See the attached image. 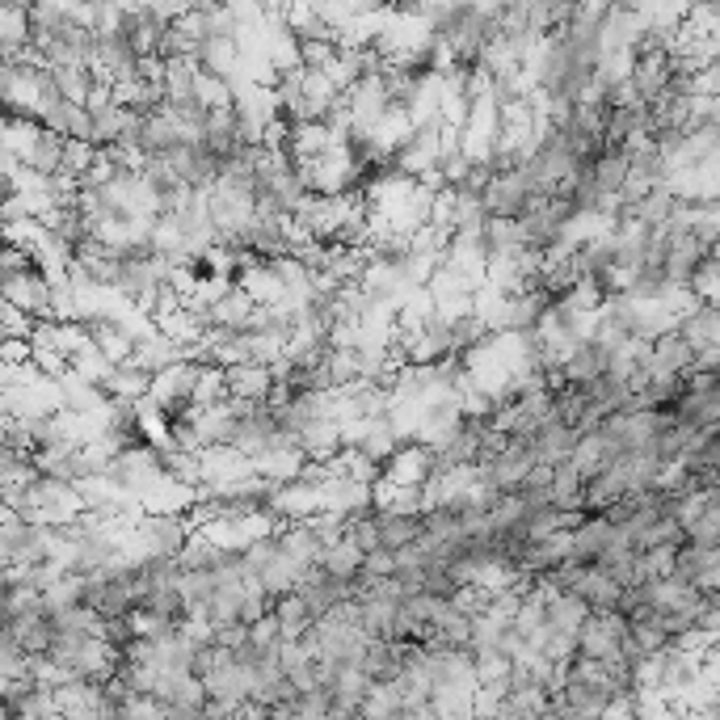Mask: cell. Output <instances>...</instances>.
I'll use <instances>...</instances> for the list:
<instances>
[{
    "mask_svg": "<svg viewBox=\"0 0 720 720\" xmlns=\"http://www.w3.org/2000/svg\"><path fill=\"white\" fill-rule=\"evenodd\" d=\"M577 653L599 662H624L628 657V615L624 611H590V620L577 632Z\"/></svg>",
    "mask_w": 720,
    "mask_h": 720,
    "instance_id": "obj_1",
    "label": "cell"
}]
</instances>
